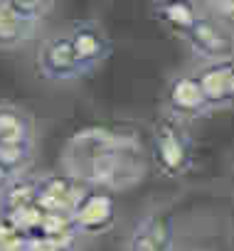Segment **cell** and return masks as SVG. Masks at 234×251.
Segmentation results:
<instances>
[{"label":"cell","mask_w":234,"mask_h":251,"mask_svg":"<svg viewBox=\"0 0 234 251\" xmlns=\"http://www.w3.org/2000/svg\"><path fill=\"white\" fill-rule=\"evenodd\" d=\"M163 103H165L168 116L180 118V121H192V118H202L212 113L207 106L202 84L197 79V72L175 74L163 91Z\"/></svg>","instance_id":"4"},{"label":"cell","mask_w":234,"mask_h":251,"mask_svg":"<svg viewBox=\"0 0 234 251\" xmlns=\"http://www.w3.org/2000/svg\"><path fill=\"white\" fill-rule=\"evenodd\" d=\"M89 185L67 175H40L35 177V200L42 209H57V212H72L79 197L84 195Z\"/></svg>","instance_id":"8"},{"label":"cell","mask_w":234,"mask_h":251,"mask_svg":"<svg viewBox=\"0 0 234 251\" xmlns=\"http://www.w3.org/2000/svg\"><path fill=\"white\" fill-rule=\"evenodd\" d=\"M64 168L72 177L104 190L129 187L143 177V151L133 133L86 128L69 138Z\"/></svg>","instance_id":"1"},{"label":"cell","mask_w":234,"mask_h":251,"mask_svg":"<svg viewBox=\"0 0 234 251\" xmlns=\"http://www.w3.org/2000/svg\"><path fill=\"white\" fill-rule=\"evenodd\" d=\"M69 40H72V50L84 69V74L94 72L96 67H101L111 52H113V42L111 37L104 32L101 25L91 23V20H81V23H74L72 30L67 32Z\"/></svg>","instance_id":"7"},{"label":"cell","mask_w":234,"mask_h":251,"mask_svg":"<svg viewBox=\"0 0 234 251\" xmlns=\"http://www.w3.org/2000/svg\"><path fill=\"white\" fill-rule=\"evenodd\" d=\"M40 25L18 15L10 5H5L0 0V50L13 52L25 47L27 42H32V37L37 35Z\"/></svg>","instance_id":"12"},{"label":"cell","mask_w":234,"mask_h":251,"mask_svg":"<svg viewBox=\"0 0 234 251\" xmlns=\"http://www.w3.org/2000/svg\"><path fill=\"white\" fill-rule=\"evenodd\" d=\"M151 155L156 168L165 177H180L192 168L195 146L180 118L163 116L156 123L153 138H151Z\"/></svg>","instance_id":"2"},{"label":"cell","mask_w":234,"mask_h":251,"mask_svg":"<svg viewBox=\"0 0 234 251\" xmlns=\"http://www.w3.org/2000/svg\"><path fill=\"white\" fill-rule=\"evenodd\" d=\"M74 224L81 236H99L116 222V200L104 187H86L72 209Z\"/></svg>","instance_id":"6"},{"label":"cell","mask_w":234,"mask_h":251,"mask_svg":"<svg viewBox=\"0 0 234 251\" xmlns=\"http://www.w3.org/2000/svg\"><path fill=\"white\" fill-rule=\"evenodd\" d=\"M0 249H27V234L0 217Z\"/></svg>","instance_id":"16"},{"label":"cell","mask_w":234,"mask_h":251,"mask_svg":"<svg viewBox=\"0 0 234 251\" xmlns=\"http://www.w3.org/2000/svg\"><path fill=\"white\" fill-rule=\"evenodd\" d=\"M13 180V173L8 170V168H3V165H0V195H3V190L8 187V182Z\"/></svg>","instance_id":"18"},{"label":"cell","mask_w":234,"mask_h":251,"mask_svg":"<svg viewBox=\"0 0 234 251\" xmlns=\"http://www.w3.org/2000/svg\"><path fill=\"white\" fill-rule=\"evenodd\" d=\"M173 244H175L173 214L158 209V212H148L146 217L136 222L126 246L133 251H165V249H173Z\"/></svg>","instance_id":"10"},{"label":"cell","mask_w":234,"mask_h":251,"mask_svg":"<svg viewBox=\"0 0 234 251\" xmlns=\"http://www.w3.org/2000/svg\"><path fill=\"white\" fill-rule=\"evenodd\" d=\"M195 72L202 84L209 111L234 106V57L217 59V62H202V67Z\"/></svg>","instance_id":"9"},{"label":"cell","mask_w":234,"mask_h":251,"mask_svg":"<svg viewBox=\"0 0 234 251\" xmlns=\"http://www.w3.org/2000/svg\"><path fill=\"white\" fill-rule=\"evenodd\" d=\"M222 20H234V0H209Z\"/></svg>","instance_id":"17"},{"label":"cell","mask_w":234,"mask_h":251,"mask_svg":"<svg viewBox=\"0 0 234 251\" xmlns=\"http://www.w3.org/2000/svg\"><path fill=\"white\" fill-rule=\"evenodd\" d=\"M32 148L35 143H0V165L13 175L25 173L27 163L32 160Z\"/></svg>","instance_id":"14"},{"label":"cell","mask_w":234,"mask_h":251,"mask_svg":"<svg viewBox=\"0 0 234 251\" xmlns=\"http://www.w3.org/2000/svg\"><path fill=\"white\" fill-rule=\"evenodd\" d=\"M5 5H10L18 15L32 20V23H42L50 13H52V5H54V0H3Z\"/></svg>","instance_id":"15"},{"label":"cell","mask_w":234,"mask_h":251,"mask_svg":"<svg viewBox=\"0 0 234 251\" xmlns=\"http://www.w3.org/2000/svg\"><path fill=\"white\" fill-rule=\"evenodd\" d=\"M187 47L202 59V62H217L234 57V35L222 18H207L200 15L192 30L185 37Z\"/></svg>","instance_id":"5"},{"label":"cell","mask_w":234,"mask_h":251,"mask_svg":"<svg viewBox=\"0 0 234 251\" xmlns=\"http://www.w3.org/2000/svg\"><path fill=\"white\" fill-rule=\"evenodd\" d=\"M0 143H35L30 113L13 103H0Z\"/></svg>","instance_id":"13"},{"label":"cell","mask_w":234,"mask_h":251,"mask_svg":"<svg viewBox=\"0 0 234 251\" xmlns=\"http://www.w3.org/2000/svg\"><path fill=\"white\" fill-rule=\"evenodd\" d=\"M200 15L202 13L195 0H156L153 3V18L180 40L187 37Z\"/></svg>","instance_id":"11"},{"label":"cell","mask_w":234,"mask_h":251,"mask_svg":"<svg viewBox=\"0 0 234 251\" xmlns=\"http://www.w3.org/2000/svg\"><path fill=\"white\" fill-rule=\"evenodd\" d=\"M35 69L45 81H57V84L74 81V79L84 76V69L72 50V40L67 32L52 35L40 42L37 57H35Z\"/></svg>","instance_id":"3"}]
</instances>
